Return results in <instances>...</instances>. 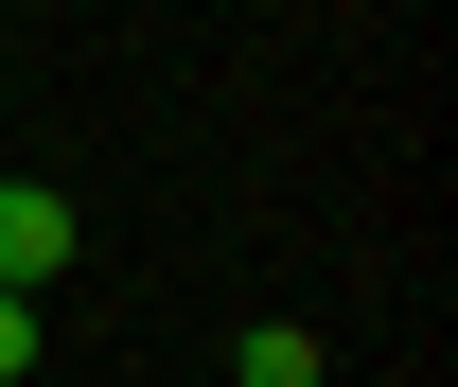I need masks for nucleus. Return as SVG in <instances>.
I'll use <instances>...</instances> for the list:
<instances>
[{"mask_svg": "<svg viewBox=\"0 0 458 387\" xmlns=\"http://www.w3.org/2000/svg\"><path fill=\"white\" fill-rule=\"evenodd\" d=\"M54 265H71V194H36V176H0V299H36Z\"/></svg>", "mask_w": 458, "mask_h": 387, "instance_id": "1", "label": "nucleus"}, {"mask_svg": "<svg viewBox=\"0 0 458 387\" xmlns=\"http://www.w3.org/2000/svg\"><path fill=\"white\" fill-rule=\"evenodd\" d=\"M36 352H54V334H36V299H0V387L36 370Z\"/></svg>", "mask_w": 458, "mask_h": 387, "instance_id": "3", "label": "nucleus"}, {"mask_svg": "<svg viewBox=\"0 0 458 387\" xmlns=\"http://www.w3.org/2000/svg\"><path fill=\"white\" fill-rule=\"evenodd\" d=\"M229 387H318V334H300V317H265L247 352H229Z\"/></svg>", "mask_w": 458, "mask_h": 387, "instance_id": "2", "label": "nucleus"}]
</instances>
